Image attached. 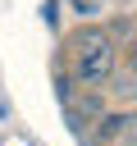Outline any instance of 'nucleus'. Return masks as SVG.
I'll return each mask as SVG.
<instances>
[{
    "instance_id": "f257e3e1",
    "label": "nucleus",
    "mask_w": 137,
    "mask_h": 146,
    "mask_svg": "<svg viewBox=\"0 0 137 146\" xmlns=\"http://www.w3.org/2000/svg\"><path fill=\"white\" fill-rule=\"evenodd\" d=\"M114 68V50H110V36L100 32H87L78 41V78L82 82H105Z\"/></svg>"
},
{
    "instance_id": "f03ea898",
    "label": "nucleus",
    "mask_w": 137,
    "mask_h": 146,
    "mask_svg": "<svg viewBox=\"0 0 137 146\" xmlns=\"http://www.w3.org/2000/svg\"><path fill=\"white\" fill-rule=\"evenodd\" d=\"M132 64H137V50H132Z\"/></svg>"
}]
</instances>
